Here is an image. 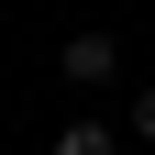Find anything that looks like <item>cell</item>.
<instances>
[{"instance_id": "6da1fadb", "label": "cell", "mask_w": 155, "mask_h": 155, "mask_svg": "<svg viewBox=\"0 0 155 155\" xmlns=\"http://www.w3.org/2000/svg\"><path fill=\"white\" fill-rule=\"evenodd\" d=\"M55 67H67L78 89H111V78H122V33H67V45H55Z\"/></svg>"}, {"instance_id": "7a4b0ae2", "label": "cell", "mask_w": 155, "mask_h": 155, "mask_svg": "<svg viewBox=\"0 0 155 155\" xmlns=\"http://www.w3.org/2000/svg\"><path fill=\"white\" fill-rule=\"evenodd\" d=\"M55 155H122V122H55Z\"/></svg>"}, {"instance_id": "3957f363", "label": "cell", "mask_w": 155, "mask_h": 155, "mask_svg": "<svg viewBox=\"0 0 155 155\" xmlns=\"http://www.w3.org/2000/svg\"><path fill=\"white\" fill-rule=\"evenodd\" d=\"M122 144H155V89H133V111H122Z\"/></svg>"}]
</instances>
